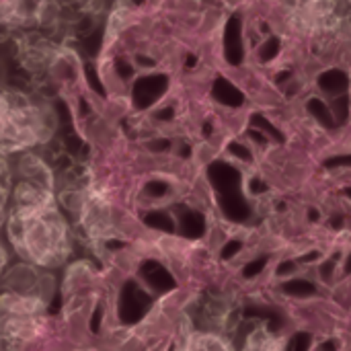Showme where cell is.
Returning <instances> with one entry per match:
<instances>
[{"mask_svg": "<svg viewBox=\"0 0 351 351\" xmlns=\"http://www.w3.org/2000/svg\"><path fill=\"white\" fill-rule=\"evenodd\" d=\"M6 239L27 265L45 271L62 267L74 249L70 222L58 204V195L35 204H10Z\"/></svg>", "mask_w": 351, "mask_h": 351, "instance_id": "obj_1", "label": "cell"}, {"mask_svg": "<svg viewBox=\"0 0 351 351\" xmlns=\"http://www.w3.org/2000/svg\"><path fill=\"white\" fill-rule=\"evenodd\" d=\"M45 325V300L37 294L0 296V351H27Z\"/></svg>", "mask_w": 351, "mask_h": 351, "instance_id": "obj_2", "label": "cell"}, {"mask_svg": "<svg viewBox=\"0 0 351 351\" xmlns=\"http://www.w3.org/2000/svg\"><path fill=\"white\" fill-rule=\"evenodd\" d=\"M208 179L214 187L218 208L228 222L245 224L253 216V208L243 193V175L237 167L214 160L208 167Z\"/></svg>", "mask_w": 351, "mask_h": 351, "instance_id": "obj_3", "label": "cell"}, {"mask_svg": "<svg viewBox=\"0 0 351 351\" xmlns=\"http://www.w3.org/2000/svg\"><path fill=\"white\" fill-rule=\"evenodd\" d=\"M224 58L230 66H241L245 62V43H243V19L232 14L224 27Z\"/></svg>", "mask_w": 351, "mask_h": 351, "instance_id": "obj_4", "label": "cell"}, {"mask_svg": "<svg viewBox=\"0 0 351 351\" xmlns=\"http://www.w3.org/2000/svg\"><path fill=\"white\" fill-rule=\"evenodd\" d=\"M350 74L341 68H331V70H325L319 74L317 78V86L329 95V97H339V95H346L350 90Z\"/></svg>", "mask_w": 351, "mask_h": 351, "instance_id": "obj_5", "label": "cell"}, {"mask_svg": "<svg viewBox=\"0 0 351 351\" xmlns=\"http://www.w3.org/2000/svg\"><path fill=\"white\" fill-rule=\"evenodd\" d=\"M243 317L247 321H267L271 333H278L286 325V319H284L282 311L271 308L267 304H247L245 311H243Z\"/></svg>", "mask_w": 351, "mask_h": 351, "instance_id": "obj_6", "label": "cell"}, {"mask_svg": "<svg viewBox=\"0 0 351 351\" xmlns=\"http://www.w3.org/2000/svg\"><path fill=\"white\" fill-rule=\"evenodd\" d=\"M212 97H214L218 103H222V105H226V107H232V109H237V107H241V105L245 103V93H243L239 86H234V84H232L228 78H224V76H218V78L214 80Z\"/></svg>", "mask_w": 351, "mask_h": 351, "instance_id": "obj_7", "label": "cell"}, {"mask_svg": "<svg viewBox=\"0 0 351 351\" xmlns=\"http://www.w3.org/2000/svg\"><path fill=\"white\" fill-rule=\"evenodd\" d=\"M179 230L185 239H202L206 232V218L195 210L183 208L179 214Z\"/></svg>", "mask_w": 351, "mask_h": 351, "instance_id": "obj_8", "label": "cell"}, {"mask_svg": "<svg viewBox=\"0 0 351 351\" xmlns=\"http://www.w3.org/2000/svg\"><path fill=\"white\" fill-rule=\"evenodd\" d=\"M306 111L325 128V130H335L337 128V123H335V119H333V113H331V109H329V105L325 103V101H321L319 97H313V99H308V103H306Z\"/></svg>", "mask_w": 351, "mask_h": 351, "instance_id": "obj_9", "label": "cell"}, {"mask_svg": "<svg viewBox=\"0 0 351 351\" xmlns=\"http://www.w3.org/2000/svg\"><path fill=\"white\" fill-rule=\"evenodd\" d=\"M280 290L286 296H294V298H311L317 296V286L308 280H288L280 286Z\"/></svg>", "mask_w": 351, "mask_h": 351, "instance_id": "obj_10", "label": "cell"}, {"mask_svg": "<svg viewBox=\"0 0 351 351\" xmlns=\"http://www.w3.org/2000/svg\"><path fill=\"white\" fill-rule=\"evenodd\" d=\"M251 128H255V130H259V132H263L269 140H274V142H278V144H284L286 142V136H284V132L282 130H278L263 113H253L251 115Z\"/></svg>", "mask_w": 351, "mask_h": 351, "instance_id": "obj_11", "label": "cell"}, {"mask_svg": "<svg viewBox=\"0 0 351 351\" xmlns=\"http://www.w3.org/2000/svg\"><path fill=\"white\" fill-rule=\"evenodd\" d=\"M331 113H333V119L337 123V128L346 125L348 119H350V111H351V97L346 93V95H339V97H333L331 99V105H329Z\"/></svg>", "mask_w": 351, "mask_h": 351, "instance_id": "obj_12", "label": "cell"}, {"mask_svg": "<svg viewBox=\"0 0 351 351\" xmlns=\"http://www.w3.org/2000/svg\"><path fill=\"white\" fill-rule=\"evenodd\" d=\"M280 49H282V41H280L278 37L271 35V37L259 47V58H261V62H263V64H269L271 60L278 58Z\"/></svg>", "mask_w": 351, "mask_h": 351, "instance_id": "obj_13", "label": "cell"}, {"mask_svg": "<svg viewBox=\"0 0 351 351\" xmlns=\"http://www.w3.org/2000/svg\"><path fill=\"white\" fill-rule=\"evenodd\" d=\"M311 348H313V335L306 331H300L290 337L286 351H311Z\"/></svg>", "mask_w": 351, "mask_h": 351, "instance_id": "obj_14", "label": "cell"}, {"mask_svg": "<svg viewBox=\"0 0 351 351\" xmlns=\"http://www.w3.org/2000/svg\"><path fill=\"white\" fill-rule=\"evenodd\" d=\"M267 261H269V255H261V257L253 259L251 263H247V265H245L243 276H245L247 280H253L255 276H259V274L267 267Z\"/></svg>", "mask_w": 351, "mask_h": 351, "instance_id": "obj_15", "label": "cell"}, {"mask_svg": "<svg viewBox=\"0 0 351 351\" xmlns=\"http://www.w3.org/2000/svg\"><path fill=\"white\" fill-rule=\"evenodd\" d=\"M228 152H230L232 156H237V158L245 160V162H251V160H253V154H251V150H249L247 146L239 144V142H230V144H228Z\"/></svg>", "mask_w": 351, "mask_h": 351, "instance_id": "obj_16", "label": "cell"}, {"mask_svg": "<svg viewBox=\"0 0 351 351\" xmlns=\"http://www.w3.org/2000/svg\"><path fill=\"white\" fill-rule=\"evenodd\" d=\"M337 259H339V253H337V255H333L331 259H327V261L321 265L319 276H321V280H323V282H331L333 271H335V265H337Z\"/></svg>", "mask_w": 351, "mask_h": 351, "instance_id": "obj_17", "label": "cell"}, {"mask_svg": "<svg viewBox=\"0 0 351 351\" xmlns=\"http://www.w3.org/2000/svg\"><path fill=\"white\" fill-rule=\"evenodd\" d=\"M327 169H337V167H348L351 169V152L350 154H337V156H329V158H325V162H323Z\"/></svg>", "mask_w": 351, "mask_h": 351, "instance_id": "obj_18", "label": "cell"}, {"mask_svg": "<svg viewBox=\"0 0 351 351\" xmlns=\"http://www.w3.org/2000/svg\"><path fill=\"white\" fill-rule=\"evenodd\" d=\"M241 249H243V243H241V241H228V243L222 247V251H220V257L228 261V259H232V257H234V255H237Z\"/></svg>", "mask_w": 351, "mask_h": 351, "instance_id": "obj_19", "label": "cell"}, {"mask_svg": "<svg viewBox=\"0 0 351 351\" xmlns=\"http://www.w3.org/2000/svg\"><path fill=\"white\" fill-rule=\"evenodd\" d=\"M296 271V261H282L278 265V276L280 278H286V276H292Z\"/></svg>", "mask_w": 351, "mask_h": 351, "instance_id": "obj_20", "label": "cell"}, {"mask_svg": "<svg viewBox=\"0 0 351 351\" xmlns=\"http://www.w3.org/2000/svg\"><path fill=\"white\" fill-rule=\"evenodd\" d=\"M249 189H251V193H255V195H261V193H265L269 187H267V183H265V181H261V179H251V183H249Z\"/></svg>", "mask_w": 351, "mask_h": 351, "instance_id": "obj_21", "label": "cell"}, {"mask_svg": "<svg viewBox=\"0 0 351 351\" xmlns=\"http://www.w3.org/2000/svg\"><path fill=\"white\" fill-rule=\"evenodd\" d=\"M249 138L253 140V142H257V144H261V146H265L267 142H269V138L263 134V132H259V130H255V128H249Z\"/></svg>", "mask_w": 351, "mask_h": 351, "instance_id": "obj_22", "label": "cell"}, {"mask_svg": "<svg viewBox=\"0 0 351 351\" xmlns=\"http://www.w3.org/2000/svg\"><path fill=\"white\" fill-rule=\"evenodd\" d=\"M319 259H321V253H319V251H308L306 255L300 257V263H315V261H319Z\"/></svg>", "mask_w": 351, "mask_h": 351, "instance_id": "obj_23", "label": "cell"}, {"mask_svg": "<svg viewBox=\"0 0 351 351\" xmlns=\"http://www.w3.org/2000/svg\"><path fill=\"white\" fill-rule=\"evenodd\" d=\"M339 350V343L335 341V339H329V341H325L323 346H321V351H337Z\"/></svg>", "mask_w": 351, "mask_h": 351, "instance_id": "obj_24", "label": "cell"}, {"mask_svg": "<svg viewBox=\"0 0 351 351\" xmlns=\"http://www.w3.org/2000/svg\"><path fill=\"white\" fill-rule=\"evenodd\" d=\"M290 76H292V72H290V70H282V72L276 76V84H284Z\"/></svg>", "mask_w": 351, "mask_h": 351, "instance_id": "obj_25", "label": "cell"}, {"mask_svg": "<svg viewBox=\"0 0 351 351\" xmlns=\"http://www.w3.org/2000/svg\"><path fill=\"white\" fill-rule=\"evenodd\" d=\"M331 228L333 230H341L343 228V218L341 216H333L331 218Z\"/></svg>", "mask_w": 351, "mask_h": 351, "instance_id": "obj_26", "label": "cell"}, {"mask_svg": "<svg viewBox=\"0 0 351 351\" xmlns=\"http://www.w3.org/2000/svg\"><path fill=\"white\" fill-rule=\"evenodd\" d=\"M308 220H311V222H319V220H321V214H319L315 208H311V210H308Z\"/></svg>", "mask_w": 351, "mask_h": 351, "instance_id": "obj_27", "label": "cell"}, {"mask_svg": "<svg viewBox=\"0 0 351 351\" xmlns=\"http://www.w3.org/2000/svg\"><path fill=\"white\" fill-rule=\"evenodd\" d=\"M343 274H346V276H350L351 274V253L348 255V261H346V265H343Z\"/></svg>", "mask_w": 351, "mask_h": 351, "instance_id": "obj_28", "label": "cell"}, {"mask_svg": "<svg viewBox=\"0 0 351 351\" xmlns=\"http://www.w3.org/2000/svg\"><path fill=\"white\" fill-rule=\"evenodd\" d=\"M212 134V123H204V136H210Z\"/></svg>", "mask_w": 351, "mask_h": 351, "instance_id": "obj_29", "label": "cell"}, {"mask_svg": "<svg viewBox=\"0 0 351 351\" xmlns=\"http://www.w3.org/2000/svg\"><path fill=\"white\" fill-rule=\"evenodd\" d=\"M343 195H346L348 199H351V187H346V189H343Z\"/></svg>", "mask_w": 351, "mask_h": 351, "instance_id": "obj_30", "label": "cell"}]
</instances>
